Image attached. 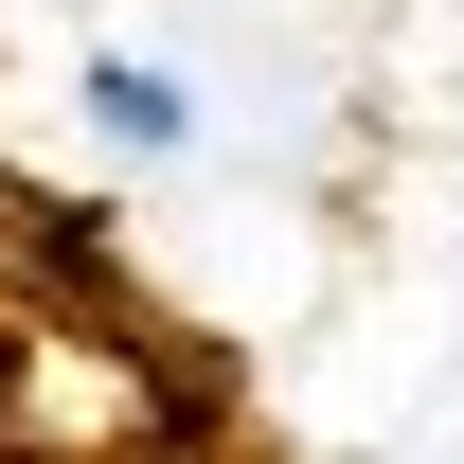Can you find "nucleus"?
Wrapping results in <instances>:
<instances>
[{
	"label": "nucleus",
	"mask_w": 464,
	"mask_h": 464,
	"mask_svg": "<svg viewBox=\"0 0 464 464\" xmlns=\"http://www.w3.org/2000/svg\"><path fill=\"white\" fill-rule=\"evenodd\" d=\"M72 108H90V143H108V161H179V143H197V90H179L161 54H125V36L72 72Z\"/></svg>",
	"instance_id": "nucleus-1"
}]
</instances>
